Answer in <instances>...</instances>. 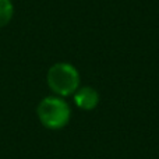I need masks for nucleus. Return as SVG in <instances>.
<instances>
[{
	"label": "nucleus",
	"instance_id": "1",
	"mask_svg": "<svg viewBox=\"0 0 159 159\" xmlns=\"http://www.w3.org/2000/svg\"><path fill=\"white\" fill-rule=\"evenodd\" d=\"M46 82L56 96L66 98V96H73L75 91L81 87L80 85L81 77L78 70L73 64L59 61L50 66V69L48 70Z\"/></svg>",
	"mask_w": 159,
	"mask_h": 159
},
{
	"label": "nucleus",
	"instance_id": "3",
	"mask_svg": "<svg viewBox=\"0 0 159 159\" xmlns=\"http://www.w3.org/2000/svg\"><path fill=\"white\" fill-rule=\"evenodd\" d=\"M75 106L82 110H93L99 105V93L95 88L85 85L80 87L73 95Z\"/></svg>",
	"mask_w": 159,
	"mask_h": 159
},
{
	"label": "nucleus",
	"instance_id": "4",
	"mask_svg": "<svg viewBox=\"0 0 159 159\" xmlns=\"http://www.w3.org/2000/svg\"><path fill=\"white\" fill-rule=\"evenodd\" d=\"M14 16V6L11 0H0V28L10 24Z\"/></svg>",
	"mask_w": 159,
	"mask_h": 159
},
{
	"label": "nucleus",
	"instance_id": "2",
	"mask_svg": "<svg viewBox=\"0 0 159 159\" xmlns=\"http://www.w3.org/2000/svg\"><path fill=\"white\" fill-rule=\"evenodd\" d=\"M36 115L43 127L49 130H61L70 123L71 107L64 98L50 95L39 102Z\"/></svg>",
	"mask_w": 159,
	"mask_h": 159
}]
</instances>
